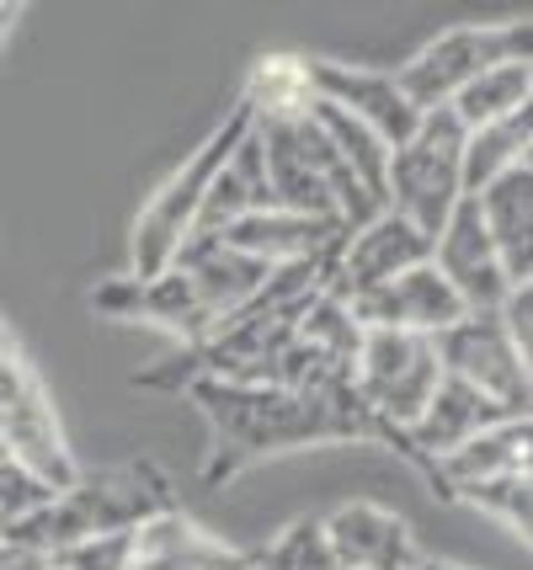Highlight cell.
Returning a JSON list of instances; mask_svg holds the SVG:
<instances>
[{
    "instance_id": "6da1fadb",
    "label": "cell",
    "mask_w": 533,
    "mask_h": 570,
    "mask_svg": "<svg viewBox=\"0 0 533 570\" xmlns=\"http://www.w3.org/2000/svg\"><path fill=\"white\" fill-rule=\"evenodd\" d=\"M193 400L204 405L214 426V464L208 474H235L294 448L357 443L384 438L357 405L353 384L342 390H273V384H225V379H193Z\"/></svg>"
},
{
    "instance_id": "7a4b0ae2",
    "label": "cell",
    "mask_w": 533,
    "mask_h": 570,
    "mask_svg": "<svg viewBox=\"0 0 533 570\" xmlns=\"http://www.w3.org/2000/svg\"><path fill=\"white\" fill-rule=\"evenodd\" d=\"M171 497H166V480L150 470V464H124V470H102V474H76L70 491L38 512V518L17 528L6 544L27 549V554H59V549L80 544V539H97V533H128L145 518L166 512Z\"/></svg>"
},
{
    "instance_id": "3957f363",
    "label": "cell",
    "mask_w": 533,
    "mask_h": 570,
    "mask_svg": "<svg viewBox=\"0 0 533 570\" xmlns=\"http://www.w3.org/2000/svg\"><path fill=\"white\" fill-rule=\"evenodd\" d=\"M246 128H251V112L235 107L225 124L181 160V171L166 176V187H155V198L145 203V214L134 219V235H128V267H134L128 277H134V283H150V277H160L177 262V250L187 246V235H193V224H198L208 181L219 176V166L229 160V149L246 139Z\"/></svg>"
},
{
    "instance_id": "277c9868",
    "label": "cell",
    "mask_w": 533,
    "mask_h": 570,
    "mask_svg": "<svg viewBox=\"0 0 533 570\" xmlns=\"http://www.w3.org/2000/svg\"><path fill=\"white\" fill-rule=\"evenodd\" d=\"M458 155H464V128L448 107L422 112V124L406 145L389 149L384 166V208L395 219H406L422 235H437L448 214L464 203V181H458Z\"/></svg>"
},
{
    "instance_id": "5b68a950",
    "label": "cell",
    "mask_w": 533,
    "mask_h": 570,
    "mask_svg": "<svg viewBox=\"0 0 533 570\" xmlns=\"http://www.w3.org/2000/svg\"><path fill=\"white\" fill-rule=\"evenodd\" d=\"M437 352L432 336H411V331H363L353 357V395L368 411V422L384 438H401L416 426L427 411L432 390H437Z\"/></svg>"
},
{
    "instance_id": "8992f818",
    "label": "cell",
    "mask_w": 533,
    "mask_h": 570,
    "mask_svg": "<svg viewBox=\"0 0 533 570\" xmlns=\"http://www.w3.org/2000/svg\"><path fill=\"white\" fill-rule=\"evenodd\" d=\"M529 17H507V22H470V27H448L443 38H432L427 49L406 59L395 70V86L406 91V101L416 112H437L491 65H507V59H529Z\"/></svg>"
},
{
    "instance_id": "52a82bcc",
    "label": "cell",
    "mask_w": 533,
    "mask_h": 570,
    "mask_svg": "<svg viewBox=\"0 0 533 570\" xmlns=\"http://www.w3.org/2000/svg\"><path fill=\"white\" fill-rule=\"evenodd\" d=\"M0 448H6L11 464L32 470L53 491L76 485L80 464L65 443V426H59L49 390H43L38 368L22 357V347L0 357Z\"/></svg>"
},
{
    "instance_id": "ba28073f",
    "label": "cell",
    "mask_w": 533,
    "mask_h": 570,
    "mask_svg": "<svg viewBox=\"0 0 533 570\" xmlns=\"http://www.w3.org/2000/svg\"><path fill=\"white\" fill-rule=\"evenodd\" d=\"M437 368L443 379H458L470 390H481L485 400H496L512 416H529V357L507 342V331L496 325V315H464L448 331L432 336Z\"/></svg>"
},
{
    "instance_id": "9c48e42d",
    "label": "cell",
    "mask_w": 533,
    "mask_h": 570,
    "mask_svg": "<svg viewBox=\"0 0 533 570\" xmlns=\"http://www.w3.org/2000/svg\"><path fill=\"white\" fill-rule=\"evenodd\" d=\"M427 256H432L427 235L411 229L406 219H395V214L384 208V214H374L368 224H357V229L342 235V246H336V256H330V267H326V294L342 298V304H353V298L384 288L389 277L422 267Z\"/></svg>"
},
{
    "instance_id": "30bf717a",
    "label": "cell",
    "mask_w": 533,
    "mask_h": 570,
    "mask_svg": "<svg viewBox=\"0 0 533 570\" xmlns=\"http://www.w3.org/2000/svg\"><path fill=\"white\" fill-rule=\"evenodd\" d=\"M309 91L320 107H336L342 118L363 124L384 145H406L422 112L406 101V91L395 86V75L384 70H357V65H336V59H309Z\"/></svg>"
},
{
    "instance_id": "8fae6325",
    "label": "cell",
    "mask_w": 533,
    "mask_h": 570,
    "mask_svg": "<svg viewBox=\"0 0 533 570\" xmlns=\"http://www.w3.org/2000/svg\"><path fill=\"white\" fill-rule=\"evenodd\" d=\"M427 262L458 294L464 315H496L502 298L512 294V283H507V273H502V262H496V246H491V235H485L475 198L458 203L454 214H448V224L432 235Z\"/></svg>"
},
{
    "instance_id": "7c38bea8",
    "label": "cell",
    "mask_w": 533,
    "mask_h": 570,
    "mask_svg": "<svg viewBox=\"0 0 533 570\" xmlns=\"http://www.w3.org/2000/svg\"><path fill=\"white\" fill-rule=\"evenodd\" d=\"M347 315L357 321V331H411V336H437L454 321H464V304L458 294L443 283V273L422 262L411 273L389 277L384 288L363 294L347 304Z\"/></svg>"
},
{
    "instance_id": "4fadbf2b",
    "label": "cell",
    "mask_w": 533,
    "mask_h": 570,
    "mask_svg": "<svg viewBox=\"0 0 533 570\" xmlns=\"http://www.w3.org/2000/svg\"><path fill=\"white\" fill-rule=\"evenodd\" d=\"M330 554L342 570H411L422 549L411 539V522L395 518L379 501H347L330 518H320Z\"/></svg>"
},
{
    "instance_id": "5bb4252c",
    "label": "cell",
    "mask_w": 533,
    "mask_h": 570,
    "mask_svg": "<svg viewBox=\"0 0 533 570\" xmlns=\"http://www.w3.org/2000/svg\"><path fill=\"white\" fill-rule=\"evenodd\" d=\"M342 224L330 219H305V214H283V208H261V214H246L240 224H229L225 246L246 250L261 267H326L336 246H342Z\"/></svg>"
},
{
    "instance_id": "9a60e30c",
    "label": "cell",
    "mask_w": 533,
    "mask_h": 570,
    "mask_svg": "<svg viewBox=\"0 0 533 570\" xmlns=\"http://www.w3.org/2000/svg\"><path fill=\"white\" fill-rule=\"evenodd\" d=\"M171 267L193 283V294H198V304L208 309L214 325L229 321V315H240V309L267 288V277H273V267H261L246 250L225 246L219 235H187V246L177 250Z\"/></svg>"
},
{
    "instance_id": "2e32d148",
    "label": "cell",
    "mask_w": 533,
    "mask_h": 570,
    "mask_svg": "<svg viewBox=\"0 0 533 570\" xmlns=\"http://www.w3.org/2000/svg\"><path fill=\"white\" fill-rule=\"evenodd\" d=\"M512 411H502L496 400H485L481 390H470V384H458V379H437V390H432L427 411L416 416L411 432H401L395 443H406L422 464H437V459H448L458 453L464 443H475L481 432H491L496 422H507Z\"/></svg>"
},
{
    "instance_id": "e0dca14e",
    "label": "cell",
    "mask_w": 533,
    "mask_h": 570,
    "mask_svg": "<svg viewBox=\"0 0 533 570\" xmlns=\"http://www.w3.org/2000/svg\"><path fill=\"white\" fill-rule=\"evenodd\" d=\"M256 554L229 549L208 528L181 518L177 507L155 512L134 528V566L128 570H251Z\"/></svg>"
},
{
    "instance_id": "ac0fdd59",
    "label": "cell",
    "mask_w": 533,
    "mask_h": 570,
    "mask_svg": "<svg viewBox=\"0 0 533 570\" xmlns=\"http://www.w3.org/2000/svg\"><path fill=\"white\" fill-rule=\"evenodd\" d=\"M481 224L496 246V262L507 273L512 288L533 283V166H517L502 181H491L481 198Z\"/></svg>"
},
{
    "instance_id": "d6986e66",
    "label": "cell",
    "mask_w": 533,
    "mask_h": 570,
    "mask_svg": "<svg viewBox=\"0 0 533 570\" xmlns=\"http://www.w3.org/2000/svg\"><path fill=\"white\" fill-rule=\"evenodd\" d=\"M529 438H533L529 416H507V422H496L491 432H481L475 443H464L458 453L437 459L432 480H443V491L458 497V491H475V485L502 480V474H529V453H533Z\"/></svg>"
},
{
    "instance_id": "ffe728a7",
    "label": "cell",
    "mask_w": 533,
    "mask_h": 570,
    "mask_svg": "<svg viewBox=\"0 0 533 570\" xmlns=\"http://www.w3.org/2000/svg\"><path fill=\"white\" fill-rule=\"evenodd\" d=\"M529 145H533V107L517 112V118H502V124L464 134V155H458L464 198H481L491 181H502L507 171L529 166Z\"/></svg>"
},
{
    "instance_id": "44dd1931",
    "label": "cell",
    "mask_w": 533,
    "mask_h": 570,
    "mask_svg": "<svg viewBox=\"0 0 533 570\" xmlns=\"http://www.w3.org/2000/svg\"><path fill=\"white\" fill-rule=\"evenodd\" d=\"M533 107V59H507V65H491L485 75H475L454 101H448V112L458 118L464 134H475V128H491L502 124V118H517V112H529Z\"/></svg>"
},
{
    "instance_id": "7402d4cb",
    "label": "cell",
    "mask_w": 533,
    "mask_h": 570,
    "mask_svg": "<svg viewBox=\"0 0 533 570\" xmlns=\"http://www.w3.org/2000/svg\"><path fill=\"white\" fill-rule=\"evenodd\" d=\"M240 107L251 118H299V112H309L315 107L309 59H299V53H267V59H256Z\"/></svg>"
},
{
    "instance_id": "603a6c76",
    "label": "cell",
    "mask_w": 533,
    "mask_h": 570,
    "mask_svg": "<svg viewBox=\"0 0 533 570\" xmlns=\"http://www.w3.org/2000/svg\"><path fill=\"white\" fill-rule=\"evenodd\" d=\"M256 570H342V566L330 554V539H326V528H320V518H299L273 539V549L256 554Z\"/></svg>"
},
{
    "instance_id": "cb8c5ba5",
    "label": "cell",
    "mask_w": 533,
    "mask_h": 570,
    "mask_svg": "<svg viewBox=\"0 0 533 570\" xmlns=\"http://www.w3.org/2000/svg\"><path fill=\"white\" fill-rule=\"evenodd\" d=\"M454 501L475 507V512H485V518H496L512 539H523V544H529V474L485 480V485H475V491H458Z\"/></svg>"
},
{
    "instance_id": "d4e9b609",
    "label": "cell",
    "mask_w": 533,
    "mask_h": 570,
    "mask_svg": "<svg viewBox=\"0 0 533 570\" xmlns=\"http://www.w3.org/2000/svg\"><path fill=\"white\" fill-rule=\"evenodd\" d=\"M53 497H59L53 485H43L32 470H22V464L6 459V464H0V539H11L17 528H27Z\"/></svg>"
},
{
    "instance_id": "484cf974",
    "label": "cell",
    "mask_w": 533,
    "mask_h": 570,
    "mask_svg": "<svg viewBox=\"0 0 533 570\" xmlns=\"http://www.w3.org/2000/svg\"><path fill=\"white\" fill-rule=\"evenodd\" d=\"M134 566V528L128 533H97L80 544L49 554V570H128Z\"/></svg>"
},
{
    "instance_id": "4316f807",
    "label": "cell",
    "mask_w": 533,
    "mask_h": 570,
    "mask_svg": "<svg viewBox=\"0 0 533 570\" xmlns=\"http://www.w3.org/2000/svg\"><path fill=\"white\" fill-rule=\"evenodd\" d=\"M496 325L507 331V342L523 357L533 352V283H523V288H512L507 298H502V309H496Z\"/></svg>"
},
{
    "instance_id": "83f0119b",
    "label": "cell",
    "mask_w": 533,
    "mask_h": 570,
    "mask_svg": "<svg viewBox=\"0 0 533 570\" xmlns=\"http://www.w3.org/2000/svg\"><path fill=\"white\" fill-rule=\"evenodd\" d=\"M0 570H49V560H43V554H27V549L0 539Z\"/></svg>"
},
{
    "instance_id": "f1b7e54d",
    "label": "cell",
    "mask_w": 533,
    "mask_h": 570,
    "mask_svg": "<svg viewBox=\"0 0 533 570\" xmlns=\"http://www.w3.org/2000/svg\"><path fill=\"white\" fill-rule=\"evenodd\" d=\"M411 570H470V566H448V560H416Z\"/></svg>"
},
{
    "instance_id": "f546056e",
    "label": "cell",
    "mask_w": 533,
    "mask_h": 570,
    "mask_svg": "<svg viewBox=\"0 0 533 570\" xmlns=\"http://www.w3.org/2000/svg\"><path fill=\"white\" fill-rule=\"evenodd\" d=\"M6 352H17V336H11V325L0 321V357H6Z\"/></svg>"
},
{
    "instance_id": "4dcf8cb0",
    "label": "cell",
    "mask_w": 533,
    "mask_h": 570,
    "mask_svg": "<svg viewBox=\"0 0 533 570\" xmlns=\"http://www.w3.org/2000/svg\"><path fill=\"white\" fill-rule=\"evenodd\" d=\"M11 17H17V11H11V6H0V32L11 27Z\"/></svg>"
},
{
    "instance_id": "1f68e13d",
    "label": "cell",
    "mask_w": 533,
    "mask_h": 570,
    "mask_svg": "<svg viewBox=\"0 0 533 570\" xmlns=\"http://www.w3.org/2000/svg\"><path fill=\"white\" fill-rule=\"evenodd\" d=\"M251 570H256V566H251Z\"/></svg>"
}]
</instances>
